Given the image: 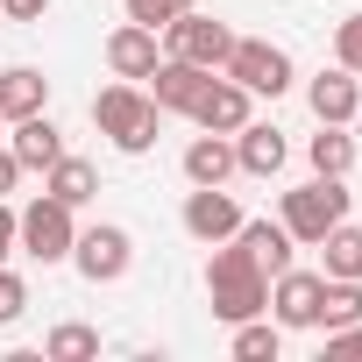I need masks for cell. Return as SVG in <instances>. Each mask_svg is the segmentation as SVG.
<instances>
[{"mask_svg":"<svg viewBox=\"0 0 362 362\" xmlns=\"http://www.w3.org/2000/svg\"><path fill=\"white\" fill-rule=\"evenodd\" d=\"M206 298H214V320H256L270 313V270L228 235V249L214 242V263H206Z\"/></svg>","mask_w":362,"mask_h":362,"instance_id":"cell-1","label":"cell"},{"mask_svg":"<svg viewBox=\"0 0 362 362\" xmlns=\"http://www.w3.org/2000/svg\"><path fill=\"white\" fill-rule=\"evenodd\" d=\"M156 100L149 93H135V86H107V93H93V121H100V135L114 142V149H128V156H142L149 142H156Z\"/></svg>","mask_w":362,"mask_h":362,"instance_id":"cell-2","label":"cell"},{"mask_svg":"<svg viewBox=\"0 0 362 362\" xmlns=\"http://www.w3.org/2000/svg\"><path fill=\"white\" fill-rule=\"evenodd\" d=\"M277 221H284V235H291V242H305V249H313L334 221H348V192H341V177H313V185L284 192V214H277Z\"/></svg>","mask_w":362,"mask_h":362,"instance_id":"cell-3","label":"cell"},{"mask_svg":"<svg viewBox=\"0 0 362 362\" xmlns=\"http://www.w3.org/2000/svg\"><path fill=\"white\" fill-rule=\"evenodd\" d=\"M221 71H228L249 100H256V93H263V100H277V93L291 86V57H284L277 43H256V36H235V43H228V57H221Z\"/></svg>","mask_w":362,"mask_h":362,"instance_id":"cell-4","label":"cell"},{"mask_svg":"<svg viewBox=\"0 0 362 362\" xmlns=\"http://www.w3.org/2000/svg\"><path fill=\"white\" fill-rule=\"evenodd\" d=\"M71 242H78V228H71V206H64V199L43 192L29 214H15V249H22V256H36V263H64Z\"/></svg>","mask_w":362,"mask_h":362,"instance_id":"cell-5","label":"cell"},{"mask_svg":"<svg viewBox=\"0 0 362 362\" xmlns=\"http://www.w3.org/2000/svg\"><path fill=\"white\" fill-rule=\"evenodd\" d=\"M71 263H78V277H86V284H121V277H128V263H135V242H128V228L100 221V228H86V235L71 242Z\"/></svg>","mask_w":362,"mask_h":362,"instance_id":"cell-6","label":"cell"},{"mask_svg":"<svg viewBox=\"0 0 362 362\" xmlns=\"http://www.w3.org/2000/svg\"><path fill=\"white\" fill-rule=\"evenodd\" d=\"M163 43H170L163 57H185V64H206V71H214V64L228 57V43H235V36H228V22H214V15L185 8V15L163 29Z\"/></svg>","mask_w":362,"mask_h":362,"instance_id":"cell-7","label":"cell"},{"mask_svg":"<svg viewBox=\"0 0 362 362\" xmlns=\"http://www.w3.org/2000/svg\"><path fill=\"white\" fill-rule=\"evenodd\" d=\"M320 291H327L320 270H277V277H270V313H277V327H313V320H320Z\"/></svg>","mask_w":362,"mask_h":362,"instance_id":"cell-8","label":"cell"},{"mask_svg":"<svg viewBox=\"0 0 362 362\" xmlns=\"http://www.w3.org/2000/svg\"><path fill=\"white\" fill-rule=\"evenodd\" d=\"M242 228V206L221 192V185H192V199H185V235L192 242H228Z\"/></svg>","mask_w":362,"mask_h":362,"instance_id":"cell-9","label":"cell"},{"mask_svg":"<svg viewBox=\"0 0 362 362\" xmlns=\"http://www.w3.org/2000/svg\"><path fill=\"white\" fill-rule=\"evenodd\" d=\"M305 107L320 114V121H334V128H355V114H362V86H355V71H320L313 86H305Z\"/></svg>","mask_w":362,"mask_h":362,"instance_id":"cell-10","label":"cell"},{"mask_svg":"<svg viewBox=\"0 0 362 362\" xmlns=\"http://www.w3.org/2000/svg\"><path fill=\"white\" fill-rule=\"evenodd\" d=\"M192 121H199L206 135H235V128L249 121V93H242V86L221 71V78H206V93L192 100Z\"/></svg>","mask_w":362,"mask_h":362,"instance_id":"cell-11","label":"cell"},{"mask_svg":"<svg viewBox=\"0 0 362 362\" xmlns=\"http://www.w3.org/2000/svg\"><path fill=\"white\" fill-rule=\"evenodd\" d=\"M149 78H156V86H149V100H156L163 114H192V100L206 93V78H214V71H206V64H185V57H163Z\"/></svg>","mask_w":362,"mask_h":362,"instance_id":"cell-12","label":"cell"},{"mask_svg":"<svg viewBox=\"0 0 362 362\" xmlns=\"http://www.w3.org/2000/svg\"><path fill=\"white\" fill-rule=\"evenodd\" d=\"M107 64H114V78H149V71L163 64V50H156V29H142V22H121V29L107 36Z\"/></svg>","mask_w":362,"mask_h":362,"instance_id":"cell-13","label":"cell"},{"mask_svg":"<svg viewBox=\"0 0 362 362\" xmlns=\"http://www.w3.org/2000/svg\"><path fill=\"white\" fill-rule=\"evenodd\" d=\"M8 149H15V163H22V170H50V163L64 156V135H57V121H50V114H22V121H15V135H8Z\"/></svg>","mask_w":362,"mask_h":362,"instance_id":"cell-14","label":"cell"},{"mask_svg":"<svg viewBox=\"0 0 362 362\" xmlns=\"http://www.w3.org/2000/svg\"><path fill=\"white\" fill-rule=\"evenodd\" d=\"M235 170L277 177V170H284V135H277L270 121H242V128H235Z\"/></svg>","mask_w":362,"mask_h":362,"instance_id":"cell-15","label":"cell"},{"mask_svg":"<svg viewBox=\"0 0 362 362\" xmlns=\"http://www.w3.org/2000/svg\"><path fill=\"white\" fill-rule=\"evenodd\" d=\"M50 107V78L36 64H8L0 71V121H22V114H43Z\"/></svg>","mask_w":362,"mask_h":362,"instance_id":"cell-16","label":"cell"},{"mask_svg":"<svg viewBox=\"0 0 362 362\" xmlns=\"http://www.w3.org/2000/svg\"><path fill=\"white\" fill-rule=\"evenodd\" d=\"M43 192H50V199H64V206L78 214V206H86V199L100 192V170H93L86 156H71V149H64V156H57V163L43 170Z\"/></svg>","mask_w":362,"mask_h":362,"instance_id":"cell-17","label":"cell"},{"mask_svg":"<svg viewBox=\"0 0 362 362\" xmlns=\"http://www.w3.org/2000/svg\"><path fill=\"white\" fill-rule=\"evenodd\" d=\"M185 177H192V185H228V177H235V142L228 135H192Z\"/></svg>","mask_w":362,"mask_h":362,"instance_id":"cell-18","label":"cell"},{"mask_svg":"<svg viewBox=\"0 0 362 362\" xmlns=\"http://www.w3.org/2000/svg\"><path fill=\"white\" fill-rule=\"evenodd\" d=\"M235 242H242L270 277H277V270H291V235H284V221H242V228H235Z\"/></svg>","mask_w":362,"mask_h":362,"instance_id":"cell-19","label":"cell"},{"mask_svg":"<svg viewBox=\"0 0 362 362\" xmlns=\"http://www.w3.org/2000/svg\"><path fill=\"white\" fill-rule=\"evenodd\" d=\"M313 177H348L355 170V135L348 128H334V121H320V135H313Z\"/></svg>","mask_w":362,"mask_h":362,"instance_id":"cell-20","label":"cell"},{"mask_svg":"<svg viewBox=\"0 0 362 362\" xmlns=\"http://www.w3.org/2000/svg\"><path fill=\"white\" fill-rule=\"evenodd\" d=\"M320 256H327V270L320 277H362V228H348V221H334L320 242H313Z\"/></svg>","mask_w":362,"mask_h":362,"instance_id":"cell-21","label":"cell"},{"mask_svg":"<svg viewBox=\"0 0 362 362\" xmlns=\"http://www.w3.org/2000/svg\"><path fill=\"white\" fill-rule=\"evenodd\" d=\"M348 320H362V277H327V291H320V320L313 327H348Z\"/></svg>","mask_w":362,"mask_h":362,"instance_id":"cell-22","label":"cell"},{"mask_svg":"<svg viewBox=\"0 0 362 362\" xmlns=\"http://www.w3.org/2000/svg\"><path fill=\"white\" fill-rule=\"evenodd\" d=\"M277 348H284V334L270 320H235V355L242 362H277Z\"/></svg>","mask_w":362,"mask_h":362,"instance_id":"cell-23","label":"cell"},{"mask_svg":"<svg viewBox=\"0 0 362 362\" xmlns=\"http://www.w3.org/2000/svg\"><path fill=\"white\" fill-rule=\"evenodd\" d=\"M43 355H50V362H86V355H100V334L71 320V327H57V334L43 341Z\"/></svg>","mask_w":362,"mask_h":362,"instance_id":"cell-24","label":"cell"},{"mask_svg":"<svg viewBox=\"0 0 362 362\" xmlns=\"http://www.w3.org/2000/svg\"><path fill=\"white\" fill-rule=\"evenodd\" d=\"M334 64H341V71H355V78H362V15H348V22H341V29H334Z\"/></svg>","mask_w":362,"mask_h":362,"instance_id":"cell-25","label":"cell"},{"mask_svg":"<svg viewBox=\"0 0 362 362\" xmlns=\"http://www.w3.org/2000/svg\"><path fill=\"white\" fill-rule=\"evenodd\" d=\"M22 313H29V284H22L15 270H0V327H15Z\"/></svg>","mask_w":362,"mask_h":362,"instance_id":"cell-26","label":"cell"},{"mask_svg":"<svg viewBox=\"0 0 362 362\" xmlns=\"http://www.w3.org/2000/svg\"><path fill=\"white\" fill-rule=\"evenodd\" d=\"M128 22H142V29L163 36V29L177 22V0H128Z\"/></svg>","mask_w":362,"mask_h":362,"instance_id":"cell-27","label":"cell"},{"mask_svg":"<svg viewBox=\"0 0 362 362\" xmlns=\"http://www.w3.org/2000/svg\"><path fill=\"white\" fill-rule=\"evenodd\" d=\"M327 355H362V320L334 327V334H327Z\"/></svg>","mask_w":362,"mask_h":362,"instance_id":"cell-28","label":"cell"},{"mask_svg":"<svg viewBox=\"0 0 362 362\" xmlns=\"http://www.w3.org/2000/svg\"><path fill=\"white\" fill-rule=\"evenodd\" d=\"M0 8H8V22H43L50 0H0Z\"/></svg>","mask_w":362,"mask_h":362,"instance_id":"cell-29","label":"cell"},{"mask_svg":"<svg viewBox=\"0 0 362 362\" xmlns=\"http://www.w3.org/2000/svg\"><path fill=\"white\" fill-rule=\"evenodd\" d=\"M15 185H22V163H15V149H0V199H8Z\"/></svg>","mask_w":362,"mask_h":362,"instance_id":"cell-30","label":"cell"},{"mask_svg":"<svg viewBox=\"0 0 362 362\" xmlns=\"http://www.w3.org/2000/svg\"><path fill=\"white\" fill-rule=\"evenodd\" d=\"M8 256H15V206L0 199V263H8Z\"/></svg>","mask_w":362,"mask_h":362,"instance_id":"cell-31","label":"cell"}]
</instances>
